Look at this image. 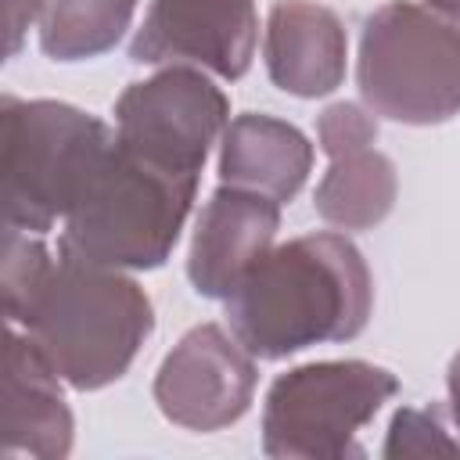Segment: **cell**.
I'll return each mask as SVG.
<instances>
[{
	"label": "cell",
	"mask_w": 460,
	"mask_h": 460,
	"mask_svg": "<svg viewBox=\"0 0 460 460\" xmlns=\"http://www.w3.org/2000/svg\"><path fill=\"white\" fill-rule=\"evenodd\" d=\"M356 86L377 119L449 122L460 115V18L413 0L381 4L359 29Z\"/></svg>",
	"instance_id": "obj_5"
},
{
	"label": "cell",
	"mask_w": 460,
	"mask_h": 460,
	"mask_svg": "<svg viewBox=\"0 0 460 460\" xmlns=\"http://www.w3.org/2000/svg\"><path fill=\"white\" fill-rule=\"evenodd\" d=\"M385 456H435L460 453V438H449L438 406H402L395 410L385 438Z\"/></svg>",
	"instance_id": "obj_17"
},
{
	"label": "cell",
	"mask_w": 460,
	"mask_h": 460,
	"mask_svg": "<svg viewBox=\"0 0 460 460\" xmlns=\"http://www.w3.org/2000/svg\"><path fill=\"white\" fill-rule=\"evenodd\" d=\"M255 356L219 323L190 327L155 374V402L165 420L187 431H223L255 399Z\"/></svg>",
	"instance_id": "obj_8"
},
{
	"label": "cell",
	"mask_w": 460,
	"mask_h": 460,
	"mask_svg": "<svg viewBox=\"0 0 460 460\" xmlns=\"http://www.w3.org/2000/svg\"><path fill=\"white\" fill-rule=\"evenodd\" d=\"M316 140L327 172L316 183L313 208L334 230H374L399 198L395 162L374 147L377 115L356 101H334L316 119Z\"/></svg>",
	"instance_id": "obj_10"
},
{
	"label": "cell",
	"mask_w": 460,
	"mask_h": 460,
	"mask_svg": "<svg viewBox=\"0 0 460 460\" xmlns=\"http://www.w3.org/2000/svg\"><path fill=\"white\" fill-rule=\"evenodd\" d=\"M61 385L65 381L50 370L29 334L7 323L0 381V456L61 460L72 453L75 420Z\"/></svg>",
	"instance_id": "obj_12"
},
{
	"label": "cell",
	"mask_w": 460,
	"mask_h": 460,
	"mask_svg": "<svg viewBox=\"0 0 460 460\" xmlns=\"http://www.w3.org/2000/svg\"><path fill=\"white\" fill-rule=\"evenodd\" d=\"M420 4H428V7H435V11H442V14L460 18V0H420Z\"/></svg>",
	"instance_id": "obj_20"
},
{
	"label": "cell",
	"mask_w": 460,
	"mask_h": 460,
	"mask_svg": "<svg viewBox=\"0 0 460 460\" xmlns=\"http://www.w3.org/2000/svg\"><path fill=\"white\" fill-rule=\"evenodd\" d=\"M399 392L392 370L367 359H320L280 374L262 402V453L280 460L359 456L356 435Z\"/></svg>",
	"instance_id": "obj_6"
},
{
	"label": "cell",
	"mask_w": 460,
	"mask_h": 460,
	"mask_svg": "<svg viewBox=\"0 0 460 460\" xmlns=\"http://www.w3.org/2000/svg\"><path fill=\"white\" fill-rule=\"evenodd\" d=\"M54 259L43 244V234H29L18 226H4V252H0V291H4V316L18 323L29 302L36 298L40 284L47 280Z\"/></svg>",
	"instance_id": "obj_16"
},
{
	"label": "cell",
	"mask_w": 460,
	"mask_h": 460,
	"mask_svg": "<svg viewBox=\"0 0 460 460\" xmlns=\"http://www.w3.org/2000/svg\"><path fill=\"white\" fill-rule=\"evenodd\" d=\"M198 176L162 169L115 137L111 155L61 223L58 255L108 270H158L190 216Z\"/></svg>",
	"instance_id": "obj_3"
},
{
	"label": "cell",
	"mask_w": 460,
	"mask_h": 460,
	"mask_svg": "<svg viewBox=\"0 0 460 460\" xmlns=\"http://www.w3.org/2000/svg\"><path fill=\"white\" fill-rule=\"evenodd\" d=\"M4 226L47 234L75 208L115 147V129L65 101H0Z\"/></svg>",
	"instance_id": "obj_4"
},
{
	"label": "cell",
	"mask_w": 460,
	"mask_h": 460,
	"mask_svg": "<svg viewBox=\"0 0 460 460\" xmlns=\"http://www.w3.org/2000/svg\"><path fill=\"white\" fill-rule=\"evenodd\" d=\"M280 201L219 183L201 205L187 252V280L201 298H226L277 244Z\"/></svg>",
	"instance_id": "obj_11"
},
{
	"label": "cell",
	"mask_w": 460,
	"mask_h": 460,
	"mask_svg": "<svg viewBox=\"0 0 460 460\" xmlns=\"http://www.w3.org/2000/svg\"><path fill=\"white\" fill-rule=\"evenodd\" d=\"M262 61L277 90L302 101L327 97L349 68L345 25L316 0H277L262 32Z\"/></svg>",
	"instance_id": "obj_13"
},
{
	"label": "cell",
	"mask_w": 460,
	"mask_h": 460,
	"mask_svg": "<svg viewBox=\"0 0 460 460\" xmlns=\"http://www.w3.org/2000/svg\"><path fill=\"white\" fill-rule=\"evenodd\" d=\"M446 395H449V417L460 431V352L449 359V370H446Z\"/></svg>",
	"instance_id": "obj_19"
},
{
	"label": "cell",
	"mask_w": 460,
	"mask_h": 460,
	"mask_svg": "<svg viewBox=\"0 0 460 460\" xmlns=\"http://www.w3.org/2000/svg\"><path fill=\"white\" fill-rule=\"evenodd\" d=\"M259 43L255 0H151L129 40L133 65H187L226 83L252 68Z\"/></svg>",
	"instance_id": "obj_9"
},
{
	"label": "cell",
	"mask_w": 460,
	"mask_h": 460,
	"mask_svg": "<svg viewBox=\"0 0 460 460\" xmlns=\"http://www.w3.org/2000/svg\"><path fill=\"white\" fill-rule=\"evenodd\" d=\"M313 169L309 137L273 115L244 111L234 115L219 144V183L266 194L273 201H291Z\"/></svg>",
	"instance_id": "obj_14"
},
{
	"label": "cell",
	"mask_w": 460,
	"mask_h": 460,
	"mask_svg": "<svg viewBox=\"0 0 460 460\" xmlns=\"http://www.w3.org/2000/svg\"><path fill=\"white\" fill-rule=\"evenodd\" d=\"M223 305L255 359H288L323 341H352L370 323L374 277L345 234L316 230L273 244Z\"/></svg>",
	"instance_id": "obj_1"
},
{
	"label": "cell",
	"mask_w": 460,
	"mask_h": 460,
	"mask_svg": "<svg viewBox=\"0 0 460 460\" xmlns=\"http://www.w3.org/2000/svg\"><path fill=\"white\" fill-rule=\"evenodd\" d=\"M47 11V0H4V54L14 58L29 36V25H36Z\"/></svg>",
	"instance_id": "obj_18"
},
{
	"label": "cell",
	"mask_w": 460,
	"mask_h": 460,
	"mask_svg": "<svg viewBox=\"0 0 460 460\" xmlns=\"http://www.w3.org/2000/svg\"><path fill=\"white\" fill-rule=\"evenodd\" d=\"M14 327L68 388L97 392L133 367L155 331V309L126 270L58 255Z\"/></svg>",
	"instance_id": "obj_2"
},
{
	"label": "cell",
	"mask_w": 460,
	"mask_h": 460,
	"mask_svg": "<svg viewBox=\"0 0 460 460\" xmlns=\"http://www.w3.org/2000/svg\"><path fill=\"white\" fill-rule=\"evenodd\" d=\"M226 122V93L201 68L187 65H165L155 75L129 83L115 101L119 144L183 176L201 172L208 147L223 137Z\"/></svg>",
	"instance_id": "obj_7"
},
{
	"label": "cell",
	"mask_w": 460,
	"mask_h": 460,
	"mask_svg": "<svg viewBox=\"0 0 460 460\" xmlns=\"http://www.w3.org/2000/svg\"><path fill=\"white\" fill-rule=\"evenodd\" d=\"M137 0H47L40 50L50 61H90L108 54L133 25Z\"/></svg>",
	"instance_id": "obj_15"
}]
</instances>
